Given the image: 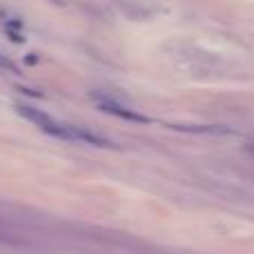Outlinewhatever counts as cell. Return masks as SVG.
I'll list each match as a JSON object with an SVG mask.
<instances>
[{
  "label": "cell",
  "mask_w": 254,
  "mask_h": 254,
  "mask_svg": "<svg viewBox=\"0 0 254 254\" xmlns=\"http://www.w3.org/2000/svg\"><path fill=\"white\" fill-rule=\"evenodd\" d=\"M96 103H98V107H101L103 112H107V114H114V116H121V119H127V121H138V123H145V116H140V114H136V112H131L129 107H123L121 103H116V101H112V98H103V96H98L96 98Z\"/></svg>",
  "instance_id": "obj_1"
},
{
  "label": "cell",
  "mask_w": 254,
  "mask_h": 254,
  "mask_svg": "<svg viewBox=\"0 0 254 254\" xmlns=\"http://www.w3.org/2000/svg\"><path fill=\"white\" fill-rule=\"evenodd\" d=\"M0 69H7V71H16V65H13V61L9 56H4L2 52H0Z\"/></svg>",
  "instance_id": "obj_2"
}]
</instances>
